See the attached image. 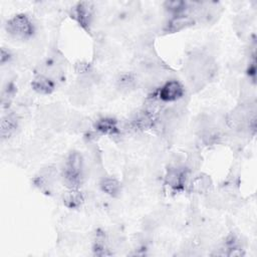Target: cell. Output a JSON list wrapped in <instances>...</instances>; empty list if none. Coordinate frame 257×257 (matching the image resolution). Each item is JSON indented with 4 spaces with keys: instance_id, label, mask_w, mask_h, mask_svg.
<instances>
[{
    "instance_id": "cell-1",
    "label": "cell",
    "mask_w": 257,
    "mask_h": 257,
    "mask_svg": "<svg viewBox=\"0 0 257 257\" xmlns=\"http://www.w3.org/2000/svg\"><path fill=\"white\" fill-rule=\"evenodd\" d=\"M63 183L68 189H77L83 179V161L77 152L71 153L64 165L62 172Z\"/></svg>"
},
{
    "instance_id": "cell-2",
    "label": "cell",
    "mask_w": 257,
    "mask_h": 257,
    "mask_svg": "<svg viewBox=\"0 0 257 257\" xmlns=\"http://www.w3.org/2000/svg\"><path fill=\"white\" fill-rule=\"evenodd\" d=\"M6 30L11 37L17 40H24L32 36L33 24L26 15L18 14L7 21Z\"/></svg>"
},
{
    "instance_id": "cell-3",
    "label": "cell",
    "mask_w": 257,
    "mask_h": 257,
    "mask_svg": "<svg viewBox=\"0 0 257 257\" xmlns=\"http://www.w3.org/2000/svg\"><path fill=\"white\" fill-rule=\"evenodd\" d=\"M184 86L177 80H168L158 91L157 98L162 102H173L181 99L184 96Z\"/></svg>"
},
{
    "instance_id": "cell-4",
    "label": "cell",
    "mask_w": 257,
    "mask_h": 257,
    "mask_svg": "<svg viewBox=\"0 0 257 257\" xmlns=\"http://www.w3.org/2000/svg\"><path fill=\"white\" fill-rule=\"evenodd\" d=\"M92 11L93 6L90 2H79L72 8L71 17H73L81 27L87 29L91 22Z\"/></svg>"
},
{
    "instance_id": "cell-5",
    "label": "cell",
    "mask_w": 257,
    "mask_h": 257,
    "mask_svg": "<svg viewBox=\"0 0 257 257\" xmlns=\"http://www.w3.org/2000/svg\"><path fill=\"white\" fill-rule=\"evenodd\" d=\"M195 22V19L191 14H180L173 16L166 24L164 30L166 32L174 33L181 31L191 25H193Z\"/></svg>"
},
{
    "instance_id": "cell-6",
    "label": "cell",
    "mask_w": 257,
    "mask_h": 257,
    "mask_svg": "<svg viewBox=\"0 0 257 257\" xmlns=\"http://www.w3.org/2000/svg\"><path fill=\"white\" fill-rule=\"evenodd\" d=\"M185 177L186 173L185 170L180 169L178 167H173L169 169L166 175V183L168 186L175 190H179L185 186Z\"/></svg>"
},
{
    "instance_id": "cell-7",
    "label": "cell",
    "mask_w": 257,
    "mask_h": 257,
    "mask_svg": "<svg viewBox=\"0 0 257 257\" xmlns=\"http://www.w3.org/2000/svg\"><path fill=\"white\" fill-rule=\"evenodd\" d=\"M32 87L38 93L48 94L54 89V81L45 74H39L33 79Z\"/></svg>"
},
{
    "instance_id": "cell-8",
    "label": "cell",
    "mask_w": 257,
    "mask_h": 257,
    "mask_svg": "<svg viewBox=\"0 0 257 257\" xmlns=\"http://www.w3.org/2000/svg\"><path fill=\"white\" fill-rule=\"evenodd\" d=\"M93 126L97 132L104 135H115L118 133L117 120L112 117H100Z\"/></svg>"
},
{
    "instance_id": "cell-9",
    "label": "cell",
    "mask_w": 257,
    "mask_h": 257,
    "mask_svg": "<svg viewBox=\"0 0 257 257\" xmlns=\"http://www.w3.org/2000/svg\"><path fill=\"white\" fill-rule=\"evenodd\" d=\"M99 187L102 192L111 197L118 196L121 191L120 183L112 177H103L99 182Z\"/></svg>"
},
{
    "instance_id": "cell-10",
    "label": "cell",
    "mask_w": 257,
    "mask_h": 257,
    "mask_svg": "<svg viewBox=\"0 0 257 257\" xmlns=\"http://www.w3.org/2000/svg\"><path fill=\"white\" fill-rule=\"evenodd\" d=\"M83 202V196L77 189H68L63 195V204L69 209L78 208Z\"/></svg>"
},
{
    "instance_id": "cell-11",
    "label": "cell",
    "mask_w": 257,
    "mask_h": 257,
    "mask_svg": "<svg viewBox=\"0 0 257 257\" xmlns=\"http://www.w3.org/2000/svg\"><path fill=\"white\" fill-rule=\"evenodd\" d=\"M17 127V118L12 113L5 114L1 119V137L2 139L9 138Z\"/></svg>"
},
{
    "instance_id": "cell-12",
    "label": "cell",
    "mask_w": 257,
    "mask_h": 257,
    "mask_svg": "<svg viewBox=\"0 0 257 257\" xmlns=\"http://www.w3.org/2000/svg\"><path fill=\"white\" fill-rule=\"evenodd\" d=\"M212 187V182L209 176L199 175L195 177L191 183V188L197 193H206Z\"/></svg>"
},
{
    "instance_id": "cell-13",
    "label": "cell",
    "mask_w": 257,
    "mask_h": 257,
    "mask_svg": "<svg viewBox=\"0 0 257 257\" xmlns=\"http://www.w3.org/2000/svg\"><path fill=\"white\" fill-rule=\"evenodd\" d=\"M136 83H137L136 77L133 74H130V73L121 74L119 76V78L117 79L118 87L121 88V89H125V90L134 88Z\"/></svg>"
},
{
    "instance_id": "cell-14",
    "label": "cell",
    "mask_w": 257,
    "mask_h": 257,
    "mask_svg": "<svg viewBox=\"0 0 257 257\" xmlns=\"http://www.w3.org/2000/svg\"><path fill=\"white\" fill-rule=\"evenodd\" d=\"M10 53L8 51H6L4 48L1 49V64H4L6 61H8L10 59Z\"/></svg>"
}]
</instances>
